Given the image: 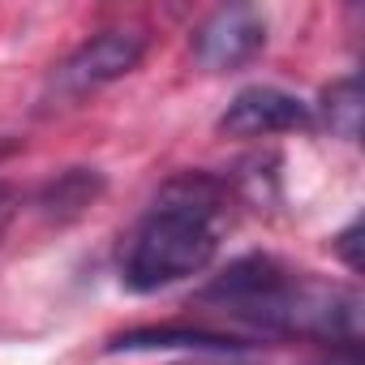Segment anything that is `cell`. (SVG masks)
Here are the masks:
<instances>
[{
	"label": "cell",
	"instance_id": "1",
	"mask_svg": "<svg viewBox=\"0 0 365 365\" xmlns=\"http://www.w3.org/2000/svg\"><path fill=\"white\" fill-rule=\"evenodd\" d=\"M224 194L211 176H176L120 245V284L129 292H159L211 267L220 254Z\"/></svg>",
	"mask_w": 365,
	"mask_h": 365
},
{
	"label": "cell",
	"instance_id": "2",
	"mask_svg": "<svg viewBox=\"0 0 365 365\" xmlns=\"http://www.w3.org/2000/svg\"><path fill=\"white\" fill-rule=\"evenodd\" d=\"M146 52V39L138 31H103L86 43H78L52 73L48 91L61 99V103H73V99H86L103 86H112L116 78H125L129 69H138Z\"/></svg>",
	"mask_w": 365,
	"mask_h": 365
},
{
	"label": "cell",
	"instance_id": "3",
	"mask_svg": "<svg viewBox=\"0 0 365 365\" xmlns=\"http://www.w3.org/2000/svg\"><path fill=\"white\" fill-rule=\"evenodd\" d=\"M262 43H267V18L254 5H224L198 26L194 56H198L202 69L224 73V69H237V65L254 61L262 52Z\"/></svg>",
	"mask_w": 365,
	"mask_h": 365
},
{
	"label": "cell",
	"instance_id": "4",
	"mask_svg": "<svg viewBox=\"0 0 365 365\" xmlns=\"http://www.w3.org/2000/svg\"><path fill=\"white\" fill-rule=\"evenodd\" d=\"M305 125H309V108L279 86H245L220 116V133L228 138H267Z\"/></svg>",
	"mask_w": 365,
	"mask_h": 365
},
{
	"label": "cell",
	"instance_id": "5",
	"mask_svg": "<svg viewBox=\"0 0 365 365\" xmlns=\"http://www.w3.org/2000/svg\"><path fill=\"white\" fill-rule=\"evenodd\" d=\"M146 348H202V352H232V348H245L241 339L232 335H220V331H207V327H138V331H125L112 339V352H146Z\"/></svg>",
	"mask_w": 365,
	"mask_h": 365
},
{
	"label": "cell",
	"instance_id": "6",
	"mask_svg": "<svg viewBox=\"0 0 365 365\" xmlns=\"http://www.w3.org/2000/svg\"><path fill=\"white\" fill-rule=\"evenodd\" d=\"M322 112H327V120H331V129L339 138L356 142L361 138V82L352 73L339 78V82H331L322 91Z\"/></svg>",
	"mask_w": 365,
	"mask_h": 365
},
{
	"label": "cell",
	"instance_id": "7",
	"mask_svg": "<svg viewBox=\"0 0 365 365\" xmlns=\"http://www.w3.org/2000/svg\"><path fill=\"white\" fill-rule=\"evenodd\" d=\"M95 194H99V176H91V172H82V168H73V172H65L61 180H52V185H48L43 207L78 215L82 207H91V198H95Z\"/></svg>",
	"mask_w": 365,
	"mask_h": 365
},
{
	"label": "cell",
	"instance_id": "8",
	"mask_svg": "<svg viewBox=\"0 0 365 365\" xmlns=\"http://www.w3.org/2000/svg\"><path fill=\"white\" fill-rule=\"evenodd\" d=\"M356 237H361V224H348L339 237H335V250H339V258L352 267V271H361V254H356Z\"/></svg>",
	"mask_w": 365,
	"mask_h": 365
},
{
	"label": "cell",
	"instance_id": "9",
	"mask_svg": "<svg viewBox=\"0 0 365 365\" xmlns=\"http://www.w3.org/2000/svg\"><path fill=\"white\" fill-rule=\"evenodd\" d=\"M14 211H18V190H14V185H5V180H0V232L9 228Z\"/></svg>",
	"mask_w": 365,
	"mask_h": 365
},
{
	"label": "cell",
	"instance_id": "10",
	"mask_svg": "<svg viewBox=\"0 0 365 365\" xmlns=\"http://www.w3.org/2000/svg\"><path fill=\"white\" fill-rule=\"evenodd\" d=\"M327 365H361V356H356V344H344V348H335Z\"/></svg>",
	"mask_w": 365,
	"mask_h": 365
}]
</instances>
